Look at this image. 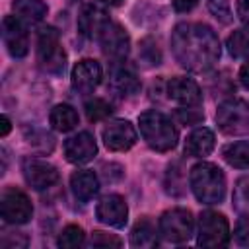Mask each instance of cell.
<instances>
[{
	"mask_svg": "<svg viewBox=\"0 0 249 249\" xmlns=\"http://www.w3.org/2000/svg\"><path fill=\"white\" fill-rule=\"evenodd\" d=\"M2 39L8 53L14 58H23L29 51V37L23 21L18 16H6L2 19Z\"/></svg>",
	"mask_w": 249,
	"mask_h": 249,
	"instance_id": "10",
	"label": "cell"
},
{
	"mask_svg": "<svg viewBox=\"0 0 249 249\" xmlns=\"http://www.w3.org/2000/svg\"><path fill=\"white\" fill-rule=\"evenodd\" d=\"M0 214L8 224H25L33 216L29 196L19 189H6L0 196Z\"/></svg>",
	"mask_w": 249,
	"mask_h": 249,
	"instance_id": "8",
	"label": "cell"
},
{
	"mask_svg": "<svg viewBox=\"0 0 249 249\" xmlns=\"http://www.w3.org/2000/svg\"><path fill=\"white\" fill-rule=\"evenodd\" d=\"M95 216L99 222H103L111 228H123L126 224V218H128V206H126L123 196L107 195L97 202Z\"/></svg>",
	"mask_w": 249,
	"mask_h": 249,
	"instance_id": "12",
	"label": "cell"
},
{
	"mask_svg": "<svg viewBox=\"0 0 249 249\" xmlns=\"http://www.w3.org/2000/svg\"><path fill=\"white\" fill-rule=\"evenodd\" d=\"M103 142L111 152H126L136 142V130L128 121H113L103 128Z\"/></svg>",
	"mask_w": 249,
	"mask_h": 249,
	"instance_id": "14",
	"label": "cell"
},
{
	"mask_svg": "<svg viewBox=\"0 0 249 249\" xmlns=\"http://www.w3.org/2000/svg\"><path fill=\"white\" fill-rule=\"evenodd\" d=\"M228 53L233 58H245L249 56V29H235L228 37Z\"/></svg>",
	"mask_w": 249,
	"mask_h": 249,
	"instance_id": "25",
	"label": "cell"
},
{
	"mask_svg": "<svg viewBox=\"0 0 249 249\" xmlns=\"http://www.w3.org/2000/svg\"><path fill=\"white\" fill-rule=\"evenodd\" d=\"M214 150V132L206 126L195 128L185 140V154L191 158H204Z\"/></svg>",
	"mask_w": 249,
	"mask_h": 249,
	"instance_id": "20",
	"label": "cell"
},
{
	"mask_svg": "<svg viewBox=\"0 0 249 249\" xmlns=\"http://www.w3.org/2000/svg\"><path fill=\"white\" fill-rule=\"evenodd\" d=\"M12 10L21 21L37 23L47 16V4L41 0H14Z\"/></svg>",
	"mask_w": 249,
	"mask_h": 249,
	"instance_id": "22",
	"label": "cell"
},
{
	"mask_svg": "<svg viewBox=\"0 0 249 249\" xmlns=\"http://www.w3.org/2000/svg\"><path fill=\"white\" fill-rule=\"evenodd\" d=\"M70 187H72V193L78 200L88 202V200L93 198V195H97L99 181H97V175L91 169H78L70 177Z\"/></svg>",
	"mask_w": 249,
	"mask_h": 249,
	"instance_id": "19",
	"label": "cell"
},
{
	"mask_svg": "<svg viewBox=\"0 0 249 249\" xmlns=\"http://www.w3.org/2000/svg\"><path fill=\"white\" fill-rule=\"evenodd\" d=\"M37 60L43 70L51 74H62L66 66V54L60 47L58 31L54 27H43L37 35Z\"/></svg>",
	"mask_w": 249,
	"mask_h": 249,
	"instance_id": "4",
	"label": "cell"
},
{
	"mask_svg": "<svg viewBox=\"0 0 249 249\" xmlns=\"http://www.w3.org/2000/svg\"><path fill=\"white\" fill-rule=\"evenodd\" d=\"M208 12L224 25L231 23V8L228 0H208Z\"/></svg>",
	"mask_w": 249,
	"mask_h": 249,
	"instance_id": "29",
	"label": "cell"
},
{
	"mask_svg": "<svg viewBox=\"0 0 249 249\" xmlns=\"http://www.w3.org/2000/svg\"><path fill=\"white\" fill-rule=\"evenodd\" d=\"M233 237H235V241H237L239 245L249 247V218H247V216H243V218L237 222L235 231H233Z\"/></svg>",
	"mask_w": 249,
	"mask_h": 249,
	"instance_id": "32",
	"label": "cell"
},
{
	"mask_svg": "<svg viewBox=\"0 0 249 249\" xmlns=\"http://www.w3.org/2000/svg\"><path fill=\"white\" fill-rule=\"evenodd\" d=\"M167 95L185 105V107H195L202 101V91L198 88V84L191 78H173L169 84H167Z\"/></svg>",
	"mask_w": 249,
	"mask_h": 249,
	"instance_id": "17",
	"label": "cell"
},
{
	"mask_svg": "<svg viewBox=\"0 0 249 249\" xmlns=\"http://www.w3.org/2000/svg\"><path fill=\"white\" fill-rule=\"evenodd\" d=\"M237 16L243 23L249 25V0H237Z\"/></svg>",
	"mask_w": 249,
	"mask_h": 249,
	"instance_id": "35",
	"label": "cell"
},
{
	"mask_svg": "<svg viewBox=\"0 0 249 249\" xmlns=\"http://www.w3.org/2000/svg\"><path fill=\"white\" fill-rule=\"evenodd\" d=\"M200 247H226L230 243V224L224 214L206 210L198 218V237Z\"/></svg>",
	"mask_w": 249,
	"mask_h": 249,
	"instance_id": "6",
	"label": "cell"
},
{
	"mask_svg": "<svg viewBox=\"0 0 249 249\" xmlns=\"http://www.w3.org/2000/svg\"><path fill=\"white\" fill-rule=\"evenodd\" d=\"M193 216L185 208H171L160 218V235L169 243H185L193 235Z\"/></svg>",
	"mask_w": 249,
	"mask_h": 249,
	"instance_id": "7",
	"label": "cell"
},
{
	"mask_svg": "<svg viewBox=\"0 0 249 249\" xmlns=\"http://www.w3.org/2000/svg\"><path fill=\"white\" fill-rule=\"evenodd\" d=\"M130 245L132 247H140V249H150L158 245V235L156 230L152 226L150 220H138L136 226L130 231Z\"/></svg>",
	"mask_w": 249,
	"mask_h": 249,
	"instance_id": "23",
	"label": "cell"
},
{
	"mask_svg": "<svg viewBox=\"0 0 249 249\" xmlns=\"http://www.w3.org/2000/svg\"><path fill=\"white\" fill-rule=\"evenodd\" d=\"M91 245L93 247H121L123 241L115 235L105 233V231H93L91 233Z\"/></svg>",
	"mask_w": 249,
	"mask_h": 249,
	"instance_id": "31",
	"label": "cell"
},
{
	"mask_svg": "<svg viewBox=\"0 0 249 249\" xmlns=\"http://www.w3.org/2000/svg\"><path fill=\"white\" fill-rule=\"evenodd\" d=\"M84 109H86V117H88L91 123L103 121V119H107V117L113 113V107H111L105 99H101V97L88 99L86 105H84Z\"/></svg>",
	"mask_w": 249,
	"mask_h": 249,
	"instance_id": "27",
	"label": "cell"
},
{
	"mask_svg": "<svg viewBox=\"0 0 249 249\" xmlns=\"http://www.w3.org/2000/svg\"><path fill=\"white\" fill-rule=\"evenodd\" d=\"M138 124H140V134L144 138V142L156 150V152H169L177 146V128L173 126V123L160 111H144L138 117Z\"/></svg>",
	"mask_w": 249,
	"mask_h": 249,
	"instance_id": "3",
	"label": "cell"
},
{
	"mask_svg": "<svg viewBox=\"0 0 249 249\" xmlns=\"http://www.w3.org/2000/svg\"><path fill=\"white\" fill-rule=\"evenodd\" d=\"M140 58L146 66H156L161 62V53L158 49V45L152 41V39H146L142 41V47H140Z\"/></svg>",
	"mask_w": 249,
	"mask_h": 249,
	"instance_id": "30",
	"label": "cell"
},
{
	"mask_svg": "<svg viewBox=\"0 0 249 249\" xmlns=\"http://www.w3.org/2000/svg\"><path fill=\"white\" fill-rule=\"evenodd\" d=\"M171 51L183 68L204 72L218 62L220 41L206 23H179L171 33Z\"/></svg>",
	"mask_w": 249,
	"mask_h": 249,
	"instance_id": "1",
	"label": "cell"
},
{
	"mask_svg": "<svg viewBox=\"0 0 249 249\" xmlns=\"http://www.w3.org/2000/svg\"><path fill=\"white\" fill-rule=\"evenodd\" d=\"M109 21L111 19H109V16L103 8L88 4V6L82 8V12L78 16V29L88 39H99V35L109 25Z\"/></svg>",
	"mask_w": 249,
	"mask_h": 249,
	"instance_id": "16",
	"label": "cell"
},
{
	"mask_svg": "<svg viewBox=\"0 0 249 249\" xmlns=\"http://www.w3.org/2000/svg\"><path fill=\"white\" fill-rule=\"evenodd\" d=\"M99 2H103V4H107V6H121L124 0H99Z\"/></svg>",
	"mask_w": 249,
	"mask_h": 249,
	"instance_id": "38",
	"label": "cell"
},
{
	"mask_svg": "<svg viewBox=\"0 0 249 249\" xmlns=\"http://www.w3.org/2000/svg\"><path fill=\"white\" fill-rule=\"evenodd\" d=\"M233 208L241 216H249V177L237 181L233 189Z\"/></svg>",
	"mask_w": 249,
	"mask_h": 249,
	"instance_id": "28",
	"label": "cell"
},
{
	"mask_svg": "<svg viewBox=\"0 0 249 249\" xmlns=\"http://www.w3.org/2000/svg\"><path fill=\"white\" fill-rule=\"evenodd\" d=\"M49 121H51V124H53L54 130H58V132H70L78 124V113H76V109L72 105L58 103V105H54L51 109Z\"/></svg>",
	"mask_w": 249,
	"mask_h": 249,
	"instance_id": "21",
	"label": "cell"
},
{
	"mask_svg": "<svg viewBox=\"0 0 249 249\" xmlns=\"http://www.w3.org/2000/svg\"><path fill=\"white\" fill-rule=\"evenodd\" d=\"M109 88L117 95L128 97V95H134L140 89V80H138V76L132 68L115 64L111 68V74H109Z\"/></svg>",
	"mask_w": 249,
	"mask_h": 249,
	"instance_id": "18",
	"label": "cell"
},
{
	"mask_svg": "<svg viewBox=\"0 0 249 249\" xmlns=\"http://www.w3.org/2000/svg\"><path fill=\"white\" fill-rule=\"evenodd\" d=\"M25 183L35 191H45L58 181V171L53 163L39 158H25L21 163Z\"/></svg>",
	"mask_w": 249,
	"mask_h": 249,
	"instance_id": "9",
	"label": "cell"
},
{
	"mask_svg": "<svg viewBox=\"0 0 249 249\" xmlns=\"http://www.w3.org/2000/svg\"><path fill=\"white\" fill-rule=\"evenodd\" d=\"M97 41L101 45L103 54L115 62H123V58L128 54V47H130L128 33L123 29V25L115 21H109V25L103 29Z\"/></svg>",
	"mask_w": 249,
	"mask_h": 249,
	"instance_id": "11",
	"label": "cell"
},
{
	"mask_svg": "<svg viewBox=\"0 0 249 249\" xmlns=\"http://www.w3.org/2000/svg\"><path fill=\"white\" fill-rule=\"evenodd\" d=\"M0 124H2L0 134H2V136H6V134L10 132V119H8L6 115H2V117H0Z\"/></svg>",
	"mask_w": 249,
	"mask_h": 249,
	"instance_id": "37",
	"label": "cell"
},
{
	"mask_svg": "<svg viewBox=\"0 0 249 249\" xmlns=\"http://www.w3.org/2000/svg\"><path fill=\"white\" fill-rule=\"evenodd\" d=\"M177 117H179L185 124H196V123L202 121V113L196 111V109H191V107H189V109H187V107H185V109H179V111H177Z\"/></svg>",
	"mask_w": 249,
	"mask_h": 249,
	"instance_id": "33",
	"label": "cell"
},
{
	"mask_svg": "<svg viewBox=\"0 0 249 249\" xmlns=\"http://www.w3.org/2000/svg\"><path fill=\"white\" fill-rule=\"evenodd\" d=\"M189 185L202 204H218L226 196V177L214 163L200 161L189 173Z\"/></svg>",
	"mask_w": 249,
	"mask_h": 249,
	"instance_id": "2",
	"label": "cell"
},
{
	"mask_svg": "<svg viewBox=\"0 0 249 249\" xmlns=\"http://www.w3.org/2000/svg\"><path fill=\"white\" fill-rule=\"evenodd\" d=\"M97 154V144H95V138L93 134L89 132H78L74 136H70L66 142H64V156L70 163H88L93 160V156Z\"/></svg>",
	"mask_w": 249,
	"mask_h": 249,
	"instance_id": "15",
	"label": "cell"
},
{
	"mask_svg": "<svg viewBox=\"0 0 249 249\" xmlns=\"http://www.w3.org/2000/svg\"><path fill=\"white\" fill-rule=\"evenodd\" d=\"M239 80H241V84L249 89V60L241 66V70H239Z\"/></svg>",
	"mask_w": 249,
	"mask_h": 249,
	"instance_id": "36",
	"label": "cell"
},
{
	"mask_svg": "<svg viewBox=\"0 0 249 249\" xmlns=\"http://www.w3.org/2000/svg\"><path fill=\"white\" fill-rule=\"evenodd\" d=\"M216 123L224 134L235 136L249 132V105L241 99H228L216 109Z\"/></svg>",
	"mask_w": 249,
	"mask_h": 249,
	"instance_id": "5",
	"label": "cell"
},
{
	"mask_svg": "<svg viewBox=\"0 0 249 249\" xmlns=\"http://www.w3.org/2000/svg\"><path fill=\"white\" fill-rule=\"evenodd\" d=\"M224 160L237 169H247L249 167V142L239 140V142H231L224 148L222 152Z\"/></svg>",
	"mask_w": 249,
	"mask_h": 249,
	"instance_id": "24",
	"label": "cell"
},
{
	"mask_svg": "<svg viewBox=\"0 0 249 249\" xmlns=\"http://www.w3.org/2000/svg\"><path fill=\"white\" fill-rule=\"evenodd\" d=\"M84 239H86V233H84V230L80 226H66L60 231L56 243L62 249H76V247H80L84 243Z\"/></svg>",
	"mask_w": 249,
	"mask_h": 249,
	"instance_id": "26",
	"label": "cell"
},
{
	"mask_svg": "<svg viewBox=\"0 0 249 249\" xmlns=\"http://www.w3.org/2000/svg\"><path fill=\"white\" fill-rule=\"evenodd\" d=\"M196 4H198V0H173V8H175V12H179V14L191 12Z\"/></svg>",
	"mask_w": 249,
	"mask_h": 249,
	"instance_id": "34",
	"label": "cell"
},
{
	"mask_svg": "<svg viewBox=\"0 0 249 249\" xmlns=\"http://www.w3.org/2000/svg\"><path fill=\"white\" fill-rule=\"evenodd\" d=\"M101 66L93 58H84L72 68V88L78 93H91L101 82Z\"/></svg>",
	"mask_w": 249,
	"mask_h": 249,
	"instance_id": "13",
	"label": "cell"
}]
</instances>
